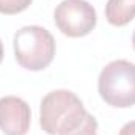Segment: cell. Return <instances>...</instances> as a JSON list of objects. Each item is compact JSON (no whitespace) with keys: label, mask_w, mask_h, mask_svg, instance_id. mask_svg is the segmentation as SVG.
Masks as SVG:
<instances>
[{"label":"cell","mask_w":135,"mask_h":135,"mask_svg":"<svg viewBox=\"0 0 135 135\" xmlns=\"http://www.w3.org/2000/svg\"><path fill=\"white\" fill-rule=\"evenodd\" d=\"M14 58L27 71H42L55 57L57 44L49 30L39 25H25L19 28L14 39Z\"/></svg>","instance_id":"obj_2"},{"label":"cell","mask_w":135,"mask_h":135,"mask_svg":"<svg viewBox=\"0 0 135 135\" xmlns=\"http://www.w3.org/2000/svg\"><path fill=\"white\" fill-rule=\"evenodd\" d=\"M60 135H98V121L91 113L86 112L85 118L75 127H72L71 131L63 132Z\"/></svg>","instance_id":"obj_7"},{"label":"cell","mask_w":135,"mask_h":135,"mask_svg":"<svg viewBox=\"0 0 135 135\" xmlns=\"http://www.w3.org/2000/svg\"><path fill=\"white\" fill-rule=\"evenodd\" d=\"M132 47H134V50H135V32L132 35Z\"/></svg>","instance_id":"obj_11"},{"label":"cell","mask_w":135,"mask_h":135,"mask_svg":"<svg viewBox=\"0 0 135 135\" xmlns=\"http://www.w3.org/2000/svg\"><path fill=\"white\" fill-rule=\"evenodd\" d=\"M86 115L79 96L69 90L46 94L39 105V124L49 135H60L75 127Z\"/></svg>","instance_id":"obj_1"},{"label":"cell","mask_w":135,"mask_h":135,"mask_svg":"<svg viewBox=\"0 0 135 135\" xmlns=\"http://www.w3.org/2000/svg\"><path fill=\"white\" fill-rule=\"evenodd\" d=\"M55 25L69 38H82L93 32L98 22L94 6L86 0H63L54 11Z\"/></svg>","instance_id":"obj_4"},{"label":"cell","mask_w":135,"mask_h":135,"mask_svg":"<svg viewBox=\"0 0 135 135\" xmlns=\"http://www.w3.org/2000/svg\"><path fill=\"white\" fill-rule=\"evenodd\" d=\"M105 17L115 27H124L135 17V0H108Z\"/></svg>","instance_id":"obj_6"},{"label":"cell","mask_w":135,"mask_h":135,"mask_svg":"<svg viewBox=\"0 0 135 135\" xmlns=\"http://www.w3.org/2000/svg\"><path fill=\"white\" fill-rule=\"evenodd\" d=\"M30 105L17 96L0 98V131L5 135H25L30 129Z\"/></svg>","instance_id":"obj_5"},{"label":"cell","mask_w":135,"mask_h":135,"mask_svg":"<svg viewBox=\"0 0 135 135\" xmlns=\"http://www.w3.org/2000/svg\"><path fill=\"white\" fill-rule=\"evenodd\" d=\"M3 60V44H2V39H0V63Z\"/></svg>","instance_id":"obj_10"},{"label":"cell","mask_w":135,"mask_h":135,"mask_svg":"<svg viewBox=\"0 0 135 135\" xmlns=\"http://www.w3.org/2000/svg\"><path fill=\"white\" fill-rule=\"evenodd\" d=\"M118 135H135V121L126 123V124L121 127V131H119Z\"/></svg>","instance_id":"obj_9"},{"label":"cell","mask_w":135,"mask_h":135,"mask_svg":"<svg viewBox=\"0 0 135 135\" xmlns=\"http://www.w3.org/2000/svg\"><path fill=\"white\" fill-rule=\"evenodd\" d=\"M33 0H0V13L2 14H17L25 11Z\"/></svg>","instance_id":"obj_8"},{"label":"cell","mask_w":135,"mask_h":135,"mask_svg":"<svg viewBox=\"0 0 135 135\" xmlns=\"http://www.w3.org/2000/svg\"><path fill=\"white\" fill-rule=\"evenodd\" d=\"M98 91L102 101L116 108L135 105V65L127 60H113L101 71Z\"/></svg>","instance_id":"obj_3"}]
</instances>
